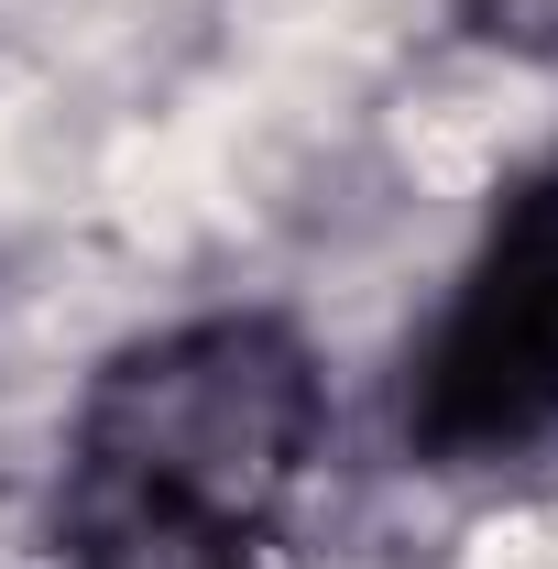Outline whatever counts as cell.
<instances>
[{
  "label": "cell",
  "mask_w": 558,
  "mask_h": 569,
  "mask_svg": "<svg viewBox=\"0 0 558 569\" xmlns=\"http://www.w3.org/2000/svg\"><path fill=\"white\" fill-rule=\"evenodd\" d=\"M329 427L318 351L263 307H209L88 372L67 427V515L252 548L307 482Z\"/></svg>",
  "instance_id": "obj_1"
},
{
  "label": "cell",
  "mask_w": 558,
  "mask_h": 569,
  "mask_svg": "<svg viewBox=\"0 0 558 569\" xmlns=\"http://www.w3.org/2000/svg\"><path fill=\"white\" fill-rule=\"evenodd\" d=\"M395 427L427 471H504L558 438V142L504 187L449 307L406 351Z\"/></svg>",
  "instance_id": "obj_2"
},
{
  "label": "cell",
  "mask_w": 558,
  "mask_h": 569,
  "mask_svg": "<svg viewBox=\"0 0 558 569\" xmlns=\"http://www.w3.org/2000/svg\"><path fill=\"white\" fill-rule=\"evenodd\" d=\"M56 569H252V548L165 537V526H121V515H67V559Z\"/></svg>",
  "instance_id": "obj_3"
},
{
  "label": "cell",
  "mask_w": 558,
  "mask_h": 569,
  "mask_svg": "<svg viewBox=\"0 0 558 569\" xmlns=\"http://www.w3.org/2000/svg\"><path fill=\"white\" fill-rule=\"evenodd\" d=\"M460 33L515 67H558V0H460Z\"/></svg>",
  "instance_id": "obj_4"
}]
</instances>
